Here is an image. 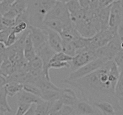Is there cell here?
<instances>
[{"mask_svg":"<svg viewBox=\"0 0 123 115\" xmlns=\"http://www.w3.org/2000/svg\"><path fill=\"white\" fill-rule=\"evenodd\" d=\"M19 37V36L17 35L16 34H15V32H13L12 31L9 34V36H8L7 38L6 42L5 43L6 46L7 47H10L12 45H13L17 42Z\"/></svg>","mask_w":123,"mask_h":115,"instance_id":"1f68e13d","label":"cell"},{"mask_svg":"<svg viewBox=\"0 0 123 115\" xmlns=\"http://www.w3.org/2000/svg\"><path fill=\"white\" fill-rule=\"evenodd\" d=\"M7 97L5 86L0 87V107L4 109L6 113L12 111V108L10 107L8 102Z\"/></svg>","mask_w":123,"mask_h":115,"instance_id":"44dd1931","label":"cell"},{"mask_svg":"<svg viewBox=\"0 0 123 115\" xmlns=\"http://www.w3.org/2000/svg\"><path fill=\"white\" fill-rule=\"evenodd\" d=\"M6 111H4V110L3 109H2L1 107H0V115H5Z\"/></svg>","mask_w":123,"mask_h":115,"instance_id":"8d00e7d4","label":"cell"},{"mask_svg":"<svg viewBox=\"0 0 123 115\" xmlns=\"http://www.w3.org/2000/svg\"><path fill=\"white\" fill-rule=\"evenodd\" d=\"M27 2L30 25L43 28L46 16L56 0H27Z\"/></svg>","mask_w":123,"mask_h":115,"instance_id":"7a4b0ae2","label":"cell"},{"mask_svg":"<svg viewBox=\"0 0 123 115\" xmlns=\"http://www.w3.org/2000/svg\"><path fill=\"white\" fill-rule=\"evenodd\" d=\"M50 101L43 100L36 104L35 115H48L50 109Z\"/></svg>","mask_w":123,"mask_h":115,"instance_id":"7402d4cb","label":"cell"},{"mask_svg":"<svg viewBox=\"0 0 123 115\" xmlns=\"http://www.w3.org/2000/svg\"><path fill=\"white\" fill-rule=\"evenodd\" d=\"M69 68L70 65L69 62H52L49 64V69Z\"/></svg>","mask_w":123,"mask_h":115,"instance_id":"f546056e","label":"cell"},{"mask_svg":"<svg viewBox=\"0 0 123 115\" xmlns=\"http://www.w3.org/2000/svg\"><path fill=\"white\" fill-rule=\"evenodd\" d=\"M2 1H3V0H0V3H1V2Z\"/></svg>","mask_w":123,"mask_h":115,"instance_id":"ab89813d","label":"cell"},{"mask_svg":"<svg viewBox=\"0 0 123 115\" xmlns=\"http://www.w3.org/2000/svg\"><path fill=\"white\" fill-rule=\"evenodd\" d=\"M95 50H85L77 53L76 55L73 57V59L69 62L70 68L72 71L77 70L85 64L97 59Z\"/></svg>","mask_w":123,"mask_h":115,"instance_id":"52a82bcc","label":"cell"},{"mask_svg":"<svg viewBox=\"0 0 123 115\" xmlns=\"http://www.w3.org/2000/svg\"><path fill=\"white\" fill-rule=\"evenodd\" d=\"M66 5L70 16L77 13L83 9L78 0H70L66 3Z\"/></svg>","mask_w":123,"mask_h":115,"instance_id":"cb8c5ba5","label":"cell"},{"mask_svg":"<svg viewBox=\"0 0 123 115\" xmlns=\"http://www.w3.org/2000/svg\"><path fill=\"white\" fill-rule=\"evenodd\" d=\"M23 54L24 58L28 61H31L33 58H35L36 56V51H35L32 41L31 39L30 32L29 34L27 36V38H26L25 42L23 49Z\"/></svg>","mask_w":123,"mask_h":115,"instance_id":"e0dca14e","label":"cell"},{"mask_svg":"<svg viewBox=\"0 0 123 115\" xmlns=\"http://www.w3.org/2000/svg\"><path fill=\"white\" fill-rule=\"evenodd\" d=\"M115 93L116 97L119 101L123 99V74L119 73V78H118L117 83L115 86Z\"/></svg>","mask_w":123,"mask_h":115,"instance_id":"484cf974","label":"cell"},{"mask_svg":"<svg viewBox=\"0 0 123 115\" xmlns=\"http://www.w3.org/2000/svg\"><path fill=\"white\" fill-rule=\"evenodd\" d=\"M93 105L100 111L101 115H113L116 114L115 107L111 103L106 101H102L94 103Z\"/></svg>","mask_w":123,"mask_h":115,"instance_id":"9a60e30c","label":"cell"},{"mask_svg":"<svg viewBox=\"0 0 123 115\" xmlns=\"http://www.w3.org/2000/svg\"><path fill=\"white\" fill-rule=\"evenodd\" d=\"M121 40L116 35L107 44L95 50L97 58H105L108 61L113 60L117 54L121 50Z\"/></svg>","mask_w":123,"mask_h":115,"instance_id":"5b68a950","label":"cell"},{"mask_svg":"<svg viewBox=\"0 0 123 115\" xmlns=\"http://www.w3.org/2000/svg\"><path fill=\"white\" fill-rule=\"evenodd\" d=\"M1 21L2 23H3V25H4L7 28H13V27L15 26V25H16L15 19L7 18V17H4V16H2L1 17Z\"/></svg>","mask_w":123,"mask_h":115,"instance_id":"d6a6232c","label":"cell"},{"mask_svg":"<svg viewBox=\"0 0 123 115\" xmlns=\"http://www.w3.org/2000/svg\"><path fill=\"white\" fill-rule=\"evenodd\" d=\"M66 25H68L65 24L62 21L57 19L45 20L43 23V27H47L49 29H51V30L58 32L60 34L62 32Z\"/></svg>","mask_w":123,"mask_h":115,"instance_id":"ac0fdd59","label":"cell"},{"mask_svg":"<svg viewBox=\"0 0 123 115\" xmlns=\"http://www.w3.org/2000/svg\"><path fill=\"white\" fill-rule=\"evenodd\" d=\"M123 19V9L121 5L120 0L115 1L111 6L109 26L117 29Z\"/></svg>","mask_w":123,"mask_h":115,"instance_id":"30bf717a","label":"cell"},{"mask_svg":"<svg viewBox=\"0 0 123 115\" xmlns=\"http://www.w3.org/2000/svg\"><path fill=\"white\" fill-rule=\"evenodd\" d=\"M57 19L62 21L66 25L72 23L70 15L67 9L66 3L56 1L54 5L48 11L45 20Z\"/></svg>","mask_w":123,"mask_h":115,"instance_id":"8992f818","label":"cell"},{"mask_svg":"<svg viewBox=\"0 0 123 115\" xmlns=\"http://www.w3.org/2000/svg\"><path fill=\"white\" fill-rule=\"evenodd\" d=\"M7 83L8 81L6 76L2 74H0V87L5 86L6 84Z\"/></svg>","mask_w":123,"mask_h":115,"instance_id":"e575fe53","label":"cell"},{"mask_svg":"<svg viewBox=\"0 0 123 115\" xmlns=\"http://www.w3.org/2000/svg\"><path fill=\"white\" fill-rule=\"evenodd\" d=\"M96 108L89 102L80 99L75 107V110L77 115H91L97 114L95 110Z\"/></svg>","mask_w":123,"mask_h":115,"instance_id":"4fadbf2b","label":"cell"},{"mask_svg":"<svg viewBox=\"0 0 123 115\" xmlns=\"http://www.w3.org/2000/svg\"><path fill=\"white\" fill-rule=\"evenodd\" d=\"M1 17H2V15H1V14L0 13V19L1 18Z\"/></svg>","mask_w":123,"mask_h":115,"instance_id":"74e56055","label":"cell"},{"mask_svg":"<svg viewBox=\"0 0 123 115\" xmlns=\"http://www.w3.org/2000/svg\"><path fill=\"white\" fill-rule=\"evenodd\" d=\"M0 70L2 74L6 77L11 75L15 71V67L9 59H7L0 65Z\"/></svg>","mask_w":123,"mask_h":115,"instance_id":"603a6c76","label":"cell"},{"mask_svg":"<svg viewBox=\"0 0 123 115\" xmlns=\"http://www.w3.org/2000/svg\"><path fill=\"white\" fill-rule=\"evenodd\" d=\"M107 61L108 60L105 58H98L77 70L72 71L66 79L71 80L85 77L101 68Z\"/></svg>","mask_w":123,"mask_h":115,"instance_id":"277c9868","label":"cell"},{"mask_svg":"<svg viewBox=\"0 0 123 115\" xmlns=\"http://www.w3.org/2000/svg\"><path fill=\"white\" fill-rule=\"evenodd\" d=\"M17 104L18 107L15 115H24L31 105L22 103H17Z\"/></svg>","mask_w":123,"mask_h":115,"instance_id":"4dcf8cb0","label":"cell"},{"mask_svg":"<svg viewBox=\"0 0 123 115\" xmlns=\"http://www.w3.org/2000/svg\"><path fill=\"white\" fill-rule=\"evenodd\" d=\"M35 107H36V104H31L28 111L25 113L24 115H35Z\"/></svg>","mask_w":123,"mask_h":115,"instance_id":"d590c367","label":"cell"},{"mask_svg":"<svg viewBox=\"0 0 123 115\" xmlns=\"http://www.w3.org/2000/svg\"><path fill=\"white\" fill-rule=\"evenodd\" d=\"M113 61L118 67L123 66V50H121L115 56Z\"/></svg>","mask_w":123,"mask_h":115,"instance_id":"836d02e7","label":"cell"},{"mask_svg":"<svg viewBox=\"0 0 123 115\" xmlns=\"http://www.w3.org/2000/svg\"><path fill=\"white\" fill-rule=\"evenodd\" d=\"M116 115V114H115V115Z\"/></svg>","mask_w":123,"mask_h":115,"instance_id":"60d3db41","label":"cell"},{"mask_svg":"<svg viewBox=\"0 0 123 115\" xmlns=\"http://www.w3.org/2000/svg\"><path fill=\"white\" fill-rule=\"evenodd\" d=\"M24 84L17 82H8L5 86V89L8 97H13L23 89Z\"/></svg>","mask_w":123,"mask_h":115,"instance_id":"d6986e66","label":"cell"},{"mask_svg":"<svg viewBox=\"0 0 123 115\" xmlns=\"http://www.w3.org/2000/svg\"></svg>","mask_w":123,"mask_h":115,"instance_id":"b9f144b4","label":"cell"},{"mask_svg":"<svg viewBox=\"0 0 123 115\" xmlns=\"http://www.w3.org/2000/svg\"><path fill=\"white\" fill-rule=\"evenodd\" d=\"M117 34L116 28H109L106 30H100L93 37L89 38L88 49L95 50L104 46Z\"/></svg>","mask_w":123,"mask_h":115,"instance_id":"3957f363","label":"cell"},{"mask_svg":"<svg viewBox=\"0 0 123 115\" xmlns=\"http://www.w3.org/2000/svg\"><path fill=\"white\" fill-rule=\"evenodd\" d=\"M72 59V56L67 55L63 52H59L54 53L49 61V63L52 62H70Z\"/></svg>","mask_w":123,"mask_h":115,"instance_id":"4316f807","label":"cell"},{"mask_svg":"<svg viewBox=\"0 0 123 115\" xmlns=\"http://www.w3.org/2000/svg\"><path fill=\"white\" fill-rule=\"evenodd\" d=\"M60 99L65 105H70L74 108L80 100L75 91L70 88H66L62 89Z\"/></svg>","mask_w":123,"mask_h":115,"instance_id":"7c38bea8","label":"cell"},{"mask_svg":"<svg viewBox=\"0 0 123 115\" xmlns=\"http://www.w3.org/2000/svg\"><path fill=\"white\" fill-rule=\"evenodd\" d=\"M30 24L25 21H22L15 25L12 28V31L18 36H20L22 32L28 30Z\"/></svg>","mask_w":123,"mask_h":115,"instance_id":"f1b7e54d","label":"cell"},{"mask_svg":"<svg viewBox=\"0 0 123 115\" xmlns=\"http://www.w3.org/2000/svg\"><path fill=\"white\" fill-rule=\"evenodd\" d=\"M28 29L35 51L48 43V34L45 28L29 25Z\"/></svg>","mask_w":123,"mask_h":115,"instance_id":"ba28073f","label":"cell"},{"mask_svg":"<svg viewBox=\"0 0 123 115\" xmlns=\"http://www.w3.org/2000/svg\"><path fill=\"white\" fill-rule=\"evenodd\" d=\"M119 76L118 66L113 60L108 61L101 68L92 73L75 80H62L60 83L76 88L81 99L93 105L94 103L106 101L112 103L117 111L121 109L115 93Z\"/></svg>","mask_w":123,"mask_h":115,"instance_id":"6da1fadb","label":"cell"},{"mask_svg":"<svg viewBox=\"0 0 123 115\" xmlns=\"http://www.w3.org/2000/svg\"><path fill=\"white\" fill-rule=\"evenodd\" d=\"M47 31L48 34V43L52 49L56 52H62V43L63 39L60 34L53 30L43 26Z\"/></svg>","mask_w":123,"mask_h":115,"instance_id":"8fae6325","label":"cell"},{"mask_svg":"<svg viewBox=\"0 0 123 115\" xmlns=\"http://www.w3.org/2000/svg\"><path fill=\"white\" fill-rule=\"evenodd\" d=\"M97 114H95V115H97Z\"/></svg>","mask_w":123,"mask_h":115,"instance_id":"f35d334b","label":"cell"},{"mask_svg":"<svg viewBox=\"0 0 123 115\" xmlns=\"http://www.w3.org/2000/svg\"><path fill=\"white\" fill-rule=\"evenodd\" d=\"M62 52H63L65 54L72 56V57L75 56L77 53L76 49H75L74 44L72 42H67L65 40H63V43H62Z\"/></svg>","mask_w":123,"mask_h":115,"instance_id":"d4e9b609","label":"cell"},{"mask_svg":"<svg viewBox=\"0 0 123 115\" xmlns=\"http://www.w3.org/2000/svg\"><path fill=\"white\" fill-rule=\"evenodd\" d=\"M61 91L41 90V98L47 101H53L60 98Z\"/></svg>","mask_w":123,"mask_h":115,"instance_id":"ffe728a7","label":"cell"},{"mask_svg":"<svg viewBox=\"0 0 123 115\" xmlns=\"http://www.w3.org/2000/svg\"><path fill=\"white\" fill-rule=\"evenodd\" d=\"M43 99L41 97L32 94L22 89L17 94V103H22L28 104H37Z\"/></svg>","mask_w":123,"mask_h":115,"instance_id":"5bb4252c","label":"cell"},{"mask_svg":"<svg viewBox=\"0 0 123 115\" xmlns=\"http://www.w3.org/2000/svg\"><path fill=\"white\" fill-rule=\"evenodd\" d=\"M55 53V52L49 46L48 43H46L36 50V55L41 58L43 64V73L48 79H51L49 73V61Z\"/></svg>","mask_w":123,"mask_h":115,"instance_id":"9c48e42d","label":"cell"},{"mask_svg":"<svg viewBox=\"0 0 123 115\" xmlns=\"http://www.w3.org/2000/svg\"><path fill=\"white\" fill-rule=\"evenodd\" d=\"M23 89L27 92H30L32 94L35 95L36 96L41 97V90L39 88L36 86V84L32 83H25L24 84Z\"/></svg>","mask_w":123,"mask_h":115,"instance_id":"83f0119b","label":"cell"},{"mask_svg":"<svg viewBox=\"0 0 123 115\" xmlns=\"http://www.w3.org/2000/svg\"><path fill=\"white\" fill-rule=\"evenodd\" d=\"M111 6V5H110L99 9L98 17L101 26V30H106L109 28V21Z\"/></svg>","mask_w":123,"mask_h":115,"instance_id":"2e32d148","label":"cell"}]
</instances>
